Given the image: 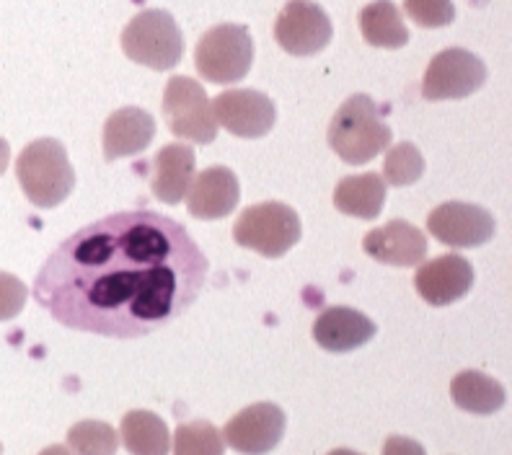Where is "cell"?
<instances>
[{
  "mask_svg": "<svg viewBox=\"0 0 512 455\" xmlns=\"http://www.w3.org/2000/svg\"><path fill=\"white\" fill-rule=\"evenodd\" d=\"M205 251L179 220L114 212L57 246L34 280L39 306L65 329L112 339L148 337L200 298Z\"/></svg>",
  "mask_w": 512,
  "mask_h": 455,
  "instance_id": "6da1fadb",
  "label": "cell"
},
{
  "mask_svg": "<svg viewBox=\"0 0 512 455\" xmlns=\"http://www.w3.org/2000/svg\"><path fill=\"white\" fill-rule=\"evenodd\" d=\"M326 140L347 166H365L391 148L394 132L383 122L378 104L370 96L355 94L331 117Z\"/></svg>",
  "mask_w": 512,
  "mask_h": 455,
  "instance_id": "7a4b0ae2",
  "label": "cell"
},
{
  "mask_svg": "<svg viewBox=\"0 0 512 455\" xmlns=\"http://www.w3.org/2000/svg\"><path fill=\"white\" fill-rule=\"evenodd\" d=\"M16 176L26 200L42 210L63 205L75 189V171L68 161V150L55 138H39L26 145L16 161Z\"/></svg>",
  "mask_w": 512,
  "mask_h": 455,
  "instance_id": "3957f363",
  "label": "cell"
},
{
  "mask_svg": "<svg viewBox=\"0 0 512 455\" xmlns=\"http://www.w3.org/2000/svg\"><path fill=\"white\" fill-rule=\"evenodd\" d=\"M122 50L130 60L153 70H171L182 63L184 37L169 11H140L122 32Z\"/></svg>",
  "mask_w": 512,
  "mask_h": 455,
  "instance_id": "277c9868",
  "label": "cell"
},
{
  "mask_svg": "<svg viewBox=\"0 0 512 455\" xmlns=\"http://www.w3.org/2000/svg\"><path fill=\"white\" fill-rule=\"evenodd\" d=\"M233 241L241 249L267 259H280L300 241L298 212L285 202H259L241 212L233 225Z\"/></svg>",
  "mask_w": 512,
  "mask_h": 455,
  "instance_id": "5b68a950",
  "label": "cell"
},
{
  "mask_svg": "<svg viewBox=\"0 0 512 455\" xmlns=\"http://www.w3.org/2000/svg\"><path fill=\"white\" fill-rule=\"evenodd\" d=\"M254 63V42L246 26L218 24L197 42L194 65L210 83H238Z\"/></svg>",
  "mask_w": 512,
  "mask_h": 455,
  "instance_id": "8992f818",
  "label": "cell"
},
{
  "mask_svg": "<svg viewBox=\"0 0 512 455\" xmlns=\"http://www.w3.org/2000/svg\"><path fill=\"white\" fill-rule=\"evenodd\" d=\"M163 119L171 135L192 140L197 145H210L218 138V119L213 101L200 83L189 75H174L163 91Z\"/></svg>",
  "mask_w": 512,
  "mask_h": 455,
  "instance_id": "52a82bcc",
  "label": "cell"
},
{
  "mask_svg": "<svg viewBox=\"0 0 512 455\" xmlns=\"http://www.w3.org/2000/svg\"><path fill=\"white\" fill-rule=\"evenodd\" d=\"M487 83V65L474 52L450 47L438 52L422 78V96L427 101L466 99Z\"/></svg>",
  "mask_w": 512,
  "mask_h": 455,
  "instance_id": "ba28073f",
  "label": "cell"
},
{
  "mask_svg": "<svg viewBox=\"0 0 512 455\" xmlns=\"http://www.w3.org/2000/svg\"><path fill=\"white\" fill-rule=\"evenodd\" d=\"M334 37L329 13L313 0H290L275 21V39L295 57L319 55Z\"/></svg>",
  "mask_w": 512,
  "mask_h": 455,
  "instance_id": "9c48e42d",
  "label": "cell"
},
{
  "mask_svg": "<svg viewBox=\"0 0 512 455\" xmlns=\"http://www.w3.org/2000/svg\"><path fill=\"white\" fill-rule=\"evenodd\" d=\"M218 125L236 138H264L277 122L275 101L254 88H231L213 99Z\"/></svg>",
  "mask_w": 512,
  "mask_h": 455,
  "instance_id": "30bf717a",
  "label": "cell"
},
{
  "mask_svg": "<svg viewBox=\"0 0 512 455\" xmlns=\"http://www.w3.org/2000/svg\"><path fill=\"white\" fill-rule=\"evenodd\" d=\"M285 412L277 404H251L225 424L223 440L241 455H267L282 443Z\"/></svg>",
  "mask_w": 512,
  "mask_h": 455,
  "instance_id": "8fae6325",
  "label": "cell"
},
{
  "mask_svg": "<svg viewBox=\"0 0 512 455\" xmlns=\"http://www.w3.org/2000/svg\"><path fill=\"white\" fill-rule=\"evenodd\" d=\"M494 218L489 210L469 202H445L427 218V231L450 249H476L492 241Z\"/></svg>",
  "mask_w": 512,
  "mask_h": 455,
  "instance_id": "7c38bea8",
  "label": "cell"
},
{
  "mask_svg": "<svg viewBox=\"0 0 512 455\" xmlns=\"http://www.w3.org/2000/svg\"><path fill=\"white\" fill-rule=\"evenodd\" d=\"M414 287L419 298L430 306H450L466 298L474 287V267L461 254H445L422 264L414 275Z\"/></svg>",
  "mask_w": 512,
  "mask_h": 455,
  "instance_id": "4fadbf2b",
  "label": "cell"
},
{
  "mask_svg": "<svg viewBox=\"0 0 512 455\" xmlns=\"http://www.w3.org/2000/svg\"><path fill=\"white\" fill-rule=\"evenodd\" d=\"M363 249L370 259L386 267H417L425 262L427 238L417 225L406 220H391L365 236Z\"/></svg>",
  "mask_w": 512,
  "mask_h": 455,
  "instance_id": "5bb4252c",
  "label": "cell"
},
{
  "mask_svg": "<svg viewBox=\"0 0 512 455\" xmlns=\"http://www.w3.org/2000/svg\"><path fill=\"white\" fill-rule=\"evenodd\" d=\"M241 200L238 179L228 166H210L194 176L187 192V210L192 218L220 220L228 218Z\"/></svg>",
  "mask_w": 512,
  "mask_h": 455,
  "instance_id": "9a60e30c",
  "label": "cell"
},
{
  "mask_svg": "<svg viewBox=\"0 0 512 455\" xmlns=\"http://www.w3.org/2000/svg\"><path fill=\"white\" fill-rule=\"evenodd\" d=\"M375 331L378 329L365 313L347 306H331L316 318L313 339L321 350L344 355V352H355L365 347L375 337Z\"/></svg>",
  "mask_w": 512,
  "mask_h": 455,
  "instance_id": "2e32d148",
  "label": "cell"
},
{
  "mask_svg": "<svg viewBox=\"0 0 512 455\" xmlns=\"http://www.w3.org/2000/svg\"><path fill=\"white\" fill-rule=\"evenodd\" d=\"M156 138V119L140 106H122L114 114H109L104 125V158L117 161V158L138 156Z\"/></svg>",
  "mask_w": 512,
  "mask_h": 455,
  "instance_id": "e0dca14e",
  "label": "cell"
},
{
  "mask_svg": "<svg viewBox=\"0 0 512 455\" xmlns=\"http://www.w3.org/2000/svg\"><path fill=\"white\" fill-rule=\"evenodd\" d=\"M194 176V150L189 145H163L153 158V176H150V189L158 200L166 205H179L187 197Z\"/></svg>",
  "mask_w": 512,
  "mask_h": 455,
  "instance_id": "ac0fdd59",
  "label": "cell"
},
{
  "mask_svg": "<svg viewBox=\"0 0 512 455\" xmlns=\"http://www.w3.org/2000/svg\"><path fill=\"white\" fill-rule=\"evenodd\" d=\"M383 205H386V181L373 171L344 176L334 189V207L350 218L375 220L381 215Z\"/></svg>",
  "mask_w": 512,
  "mask_h": 455,
  "instance_id": "d6986e66",
  "label": "cell"
},
{
  "mask_svg": "<svg viewBox=\"0 0 512 455\" xmlns=\"http://www.w3.org/2000/svg\"><path fill=\"white\" fill-rule=\"evenodd\" d=\"M450 399L463 412L489 417L505 406L507 393L502 383H497L489 375L479 373V370H463L450 381Z\"/></svg>",
  "mask_w": 512,
  "mask_h": 455,
  "instance_id": "ffe728a7",
  "label": "cell"
},
{
  "mask_svg": "<svg viewBox=\"0 0 512 455\" xmlns=\"http://www.w3.org/2000/svg\"><path fill=\"white\" fill-rule=\"evenodd\" d=\"M360 32L365 42L383 50H401L409 42V29L394 0H373L365 6L360 11Z\"/></svg>",
  "mask_w": 512,
  "mask_h": 455,
  "instance_id": "44dd1931",
  "label": "cell"
},
{
  "mask_svg": "<svg viewBox=\"0 0 512 455\" xmlns=\"http://www.w3.org/2000/svg\"><path fill=\"white\" fill-rule=\"evenodd\" d=\"M122 443L130 455H169L171 435L169 427L158 414L148 409H132L119 427Z\"/></svg>",
  "mask_w": 512,
  "mask_h": 455,
  "instance_id": "7402d4cb",
  "label": "cell"
},
{
  "mask_svg": "<svg viewBox=\"0 0 512 455\" xmlns=\"http://www.w3.org/2000/svg\"><path fill=\"white\" fill-rule=\"evenodd\" d=\"M68 448L73 455H117L119 435L112 424L86 419L68 430Z\"/></svg>",
  "mask_w": 512,
  "mask_h": 455,
  "instance_id": "603a6c76",
  "label": "cell"
},
{
  "mask_svg": "<svg viewBox=\"0 0 512 455\" xmlns=\"http://www.w3.org/2000/svg\"><path fill=\"white\" fill-rule=\"evenodd\" d=\"M174 455H225V440L215 424L194 419L174 432Z\"/></svg>",
  "mask_w": 512,
  "mask_h": 455,
  "instance_id": "cb8c5ba5",
  "label": "cell"
},
{
  "mask_svg": "<svg viewBox=\"0 0 512 455\" xmlns=\"http://www.w3.org/2000/svg\"><path fill=\"white\" fill-rule=\"evenodd\" d=\"M425 174V158L414 143L391 145L383 163V181L388 187H412Z\"/></svg>",
  "mask_w": 512,
  "mask_h": 455,
  "instance_id": "d4e9b609",
  "label": "cell"
},
{
  "mask_svg": "<svg viewBox=\"0 0 512 455\" xmlns=\"http://www.w3.org/2000/svg\"><path fill=\"white\" fill-rule=\"evenodd\" d=\"M404 11L422 29H443L456 21L453 0H404Z\"/></svg>",
  "mask_w": 512,
  "mask_h": 455,
  "instance_id": "484cf974",
  "label": "cell"
},
{
  "mask_svg": "<svg viewBox=\"0 0 512 455\" xmlns=\"http://www.w3.org/2000/svg\"><path fill=\"white\" fill-rule=\"evenodd\" d=\"M29 290L19 277L0 272V321H11L19 316L26 306Z\"/></svg>",
  "mask_w": 512,
  "mask_h": 455,
  "instance_id": "4316f807",
  "label": "cell"
},
{
  "mask_svg": "<svg viewBox=\"0 0 512 455\" xmlns=\"http://www.w3.org/2000/svg\"><path fill=\"white\" fill-rule=\"evenodd\" d=\"M383 455H427V453L417 440H409V437H401V435H391L386 443H383Z\"/></svg>",
  "mask_w": 512,
  "mask_h": 455,
  "instance_id": "83f0119b",
  "label": "cell"
},
{
  "mask_svg": "<svg viewBox=\"0 0 512 455\" xmlns=\"http://www.w3.org/2000/svg\"><path fill=\"white\" fill-rule=\"evenodd\" d=\"M8 161H11V148H8V143L3 138H0V176L6 174L8 169Z\"/></svg>",
  "mask_w": 512,
  "mask_h": 455,
  "instance_id": "f1b7e54d",
  "label": "cell"
},
{
  "mask_svg": "<svg viewBox=\"0 0 512 455\" xmlns=\"http://www.w3.org/2000/svg\"><path fill=\"white\" fill-rule=\"evenodd\" d=\"M39 455H73V453H70L65 445H50V448H44Z\"/></svg>",
  "mask_w": 512,
  "mask_h": 455,
  "instance_id": "f546056e",
  "label": "cell"
},
{
  "mask_svg": "<svg viewBox=\"0 0 512 455\" xmlns=\"http://www.w3.org/2000/svg\"><path fill=\"white\" fill-rule=\"evenodd\" d=\"M329 455H363V453H357V450H347V448H337V450H331Z\"/></svg>",
  "mask_w": 512,
  "mask_h": 455,
  "instance_id": "4dcf8cb0",
  "label": "cell"
},
{
  "mask_svg": "<svg viewBox=\"0 0 512 455\" xmlns=\"http://www.w3.org/2000/svg\"><path fill=\"white\" fill-rule=\"evenodd\" d=\"M0 455H3V445H0Z\"/></svg>",
  "mask_w": 512,
  "mask_h": 455,
  "instance_id": "1f68e13d",
  "label": "cell"
}]
</instances>
